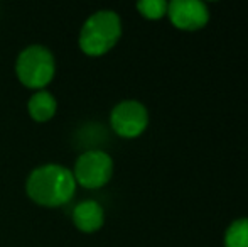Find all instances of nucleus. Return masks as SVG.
Masks as SVG:
<instances>
[{
  "label": "nucleus",
  "instance_id": "f257e3e1",
  "mask_svg": "<svg viewBox=\"0 0 248 247\" xmlns=\"http://www.w3.org/2000/svg\"><path fill=\"white\" fill-rule=\"evenodd\" d=\"M73 171L58 163L37 166L26 181V193L39 207L58 208L69 203L76 193Z\"/></svg>",
  "mask_w": 248,
  "mask_h": 247
},
{
  "label": "nucleus",
  "instance_id": "f03ea898",
  "mask_svg": "<svg viewBox=\"0 0 248 247\" xmlns=\"http://www.w3.org/2000/svg\"><path fill=\"white\" fill-rule=\"evenodd\" d=\"M122 37V19L115 10H96L83 22L78 46L86 56L98 58L111 51Z\"/></svg>",
  "mask_w": 248,
  "mask_h": 247
},
{
  "label": "nucleus",
  "instance_id": "7ed1b4c3",
  "mask_svg": "<svg viewBox=\"0 0 248 247\" xmlns=\"http://www.w3.org/2000/svg\"><path fill=\"white\" fill-rule=\"evenodd\" d=\"M17 80L34 92L46 90L56 76V58L51 49L41 44L24 48L16 60Z\"/></svg>",
  "mask_w": 248,
  "mask_h": 247
},
{
  "label": "nucleus",
  "instance_id": "20e7f679",
  "mask_svg": "<svg viewBox=\"0 0 248 247\" xmlns=\"http://www.w3.org/2000/svg\"><path fill=\"white\" fill-rule=\"evenodd\" d=\"M71 171L78 186H83L86 190H98L111 180L113 159L105 151L88 149L78 156Z\"/></svg>",
  "mask_w": 248,
  "mask_h": 247
},
{
  "label": "nucleus",
  "instance_id": "39448f33",
  "mask_svg": "<svg viewBox=\"0 0 248 247\" xmlns=\"http://www.w3.org/2000/svg\"><path fill=\"white\" fill-rule=\"evenodd\" d=\"M110 125L117 135L124 139H135L149 125V112L144 103L137 100H124L111 109Z\"/></svg>",
  "mask_w": 248,
  "mask_h": 247
},
{
  "label": "nucleus",
  "instance_id": "423d86ee",
  "mask_svg": "<svg viewBox=\"0 0 248 247\" xmlns=\"http://www.w3.org/2000/svg\"><path fill=\"white\" fill-rule=\"evenodd\" d=\"M167 16L181 31H198L209 20L208 7L199 0H172L167 7Z\"/></svg>",
  "mask_w": 248,
  "mask_h": 247
},
{
  "label": "nucleus",
  "instance_id": "0eeeda50",
  "mask_svg": "<svg viewBox=\"0 0 248 247\" xmlns=\"http://www.w3.org/2000/svg\"><path fill=\"white\" fill-rule=\"evenodd\" d=\"M73 224L83 234H95L105 224V210L103 207L95 200L79 201L73 208Z\"/></svg>",
  "mask_w": 248,
  "mask_h": 247
},
{
  "label": "nucleus",
  "instance_id": "6e6552de",
  "mask_svg": "<svg viewBox=\"0 0 248 247\" xmlns=\"http://www.w3.org/2000/svg\"><path fill=\"white\" fill-rule=\"evenodd\" d=\"M27 112H29L31 119L36 122H47L58 112V100L47 90L34 92L27 100Z\"/></svg>",
  "mask_w": 248,
  "mask_h": 247
},
{
  "label": "nucleus",
  "instance_id": "1a4fd4ad",
  "mask_svg": "<svg viewBox=\"0 0 248 247\" xmlns=\"http://www.w3.org/2000/svg\"><path fill=\"white\" fill-rule=\"evenodd\" d=\"M225 247H248V218H238L225 234Z\"/></svg>",
  "mask_w": 248,
  "mask_h": 247
},
{
  "label": "nucleus",
  "instance_id": "9d476101",
  "mask_svg": "<svg viewBox=\"0 0 248 247\" xmlns=\"http://www.w3.org/2000/svg\"><path fill=\"white\" fill-rule=\"evenodd\" d=\"M167 7L169 2L166 0H140L137 3V10L140 12V16L149 20H157L167 16Z\"/></svg>",
  "mask_w": 248,
  "mask_h": 247
}]
</instances>
